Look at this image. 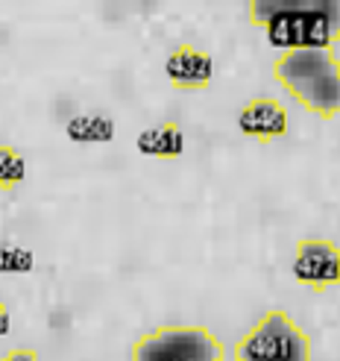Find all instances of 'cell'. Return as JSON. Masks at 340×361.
Listing matches in <instances>:
<instances>
[{
	"label": "cell",
	"instance_id": "obj_1",
	"mask_svg": "<svg viewBox=\"0 0 340 361\" xmlns=\"http://www.w3.org/2000/svg\"><path fill=\"white\" fill-rule=\"evenodd\" d=\"M270 74L311 115L323 121L340 118V59L334 47L282 50Z\"/></svg>",
	"mask_w": 340,
	"mask_h": 361
},
{
	"label": "cell",
	"instance_id": "obj_2",
	"mask_svg": "<svg viewBox=\"0 0 340 361\" xmlns=\"http://www.w3.org/2000/svg\"><path fill=\"white\" fill-rule=\"evenodd\" d=\"M311 335L284 309H267L235 347L238 361H308Z\"/></svg>",
	"mask_w": 340,
	"mask_h": 361
},
{
	"label": "cell",
	"instance_id": "obj_3",
	"mask_svg": "<svg viewBox=\"0 0 340 361\" xmlns=\"http://www.w3.org/2000/svg\"><path fill=\"white\" fill-rule=\"evenodd\" d=\"M130 355L135 361H223L226 350L206 326H162L141 335Z\"/></svg>",
	"mask_w": 340,
	"mask_h": 361
},
{
	"label": "cell",
	"instance_id": "obj_4",
	"mask_svg": "<svg viewBox=\"0 0 340 361\" xmlns=\"http://www.w3.org/2000/svg\"><path fill=\"white\" fill-rule=\"evenodd\" d=\"M261 30L276 50L334 47L340 42V27L323 12H279Z\"/></svg>",
	"mask_w": 340,
	"mask_h": 361
},
{
	"label": "cell",
	"instance_id": "obj_5",
	"mask_svg": "<svg viewBox=\"0 0 340 361\" xmlns=\"http://www.w3.org/2000/svg\"><path fill=\"white\" fill-rule=\"evenodd\" d=\"M294 279L314 294L340 285V247L329 238H302L294 250Z\"/></svg>",
	"mask_w": 340,
	"mask_h": 361
},
{
	"label": "cell",
	"instance_id": "obj_6",
	"mask_svg": "<svg viewBox=\"0 0 340 361\" xmlns=\"http://www.w3.org/2000/svg\"><path fill=\"white\" fill-rule=\"evenodd\" d=\"M238 133L258 144H270L288 135V109L276 97H253L238 115Z\"/></svg>",
	"mask_w": 340,
	"mask_h": 361
},
{
	"label": "cell",
	"instance_id": "obj_7",
	"mask_svg": "<svg viewBox=\"0 0 340 361\" xmlns=\"http://www.w3.org/2000/svg\"><path fill=\"white\" fill-rule=\"evenodd\" d=\"M165 74L176 92H206L214 77V62L200 47L179 44L165 62Z\"/></svg>",
	"mask_w": 340,
	"mask_h": 361
},
{
	"label": "cell",
	"instance_id": "obj_8",
	"mask_svg": "<svg viewBox=\"0 0 340 361\" xmlns=\"http://www.w3.org/2000/svg\"><path fill=\"white\" fill-rule=\"evenodd\" d=\"M249 24L264 27L279 12H323L340 27V0H246Z\"/></svg>",
	"mask_w": 340,
	"mask_h": 361
},
{
	"label": "cell",
	"instance_id": "obj_9",
	"mask_svg": "<svg viewBox=\"0 0 340 361\" xmlns=\"http://www.w3.org/2000/svg\"><path fill=\"white\" fill-rule=\"evenodd\" d=\"M185 133L176 121H165V123H156L150 130H144L135 138V147L141 156H150L158 161H176L179 156L185 153Z\"/></svg>",
	"mask_w": 340,
	"mask_h": 361
},
{
	"label": "cell",
	"instance_id": "obj_10",
	"mask_svg": "<svg viewBox=\"0 0 340 361\" xmlns=\"http://www.w3.org/2000/svg\"><path fill=\"white\" fill-rule=\"evenodd\" d=\"M115 121L100 112H82L65 123V135L77 144H106L115 138Z\"/></svg>",
	"mask_w": 340,
	"mask_h": 361
},
{
	"label": "cell",
	"instance_id": "obj_11",
	"mask_svg": "<svg viewBox=\"0 0 340 361\" xmlns=\"http://www.w3.org/2000/svg\"><path fill=\"white\" fill-rule=\"evenodd\" d=\"M24 173H27V165H24V156L18 153L12 144H4L0 147V188L6 194L24 183Z\"/></svg>",
	"mask_w": 340,
	"mask_h": 361
},
{
	"label": "cell",
	"instance_id": "obj_12",
	"mask_svg": "<svg viewBox=\"0 0 340 361\" xmlns=\"http://www.w3.org/2000/svg\"><path fill=\"white\" fill-rule=\"evenodd\" d=\"M4 270L6 274H30L32 270V252L24 247H6L4 250Z\"/></svg>",
	"mask_w": 340,
	"mask_h": 361
},
{
	"label": "cell",
	"instance_id": "obj_13",
	"mask_svg": "<svg viewBox=\"0 0 340 361\" xmlns=\"http://www.w3.org/2000/svg\"><path fill=\"white\" fill-rule=\"evenodd\" d=\"M18 358H30V361H35V358H39V353H35V350H15V353L6 355V361H18Z\"/></svg>",
	"mask_w": 340,
	"mask_h": 361
},
{
	"label": "cell",
	"instance_id": "obj_14",
	"mask_svg": "<svg viewBox=\"0 0 340 361\" xmlns=\"http://www.w3.org/2000/svg\"><path fill=\"white\" fill-rule=\"evenodd\" d=\"M0 320H4V323H0V335H6L9 332V305L6 302L0 305Z\"/></svg>",
	"mask_w": 340,
	"mask_h": 361
}]
</instances>
